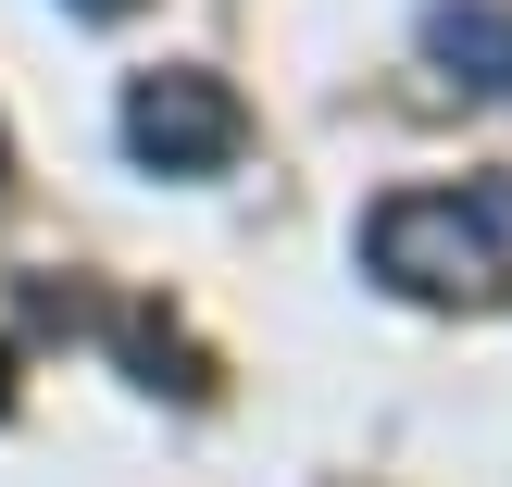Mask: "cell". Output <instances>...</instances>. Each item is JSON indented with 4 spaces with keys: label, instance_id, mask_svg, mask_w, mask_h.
<instances>
[{
    "label": "cell",
    "instance_id": "1",
    "mask_svg": "<svg viewBox=\"0 0 512 487\" xmlns=\"http://www.w3.org/2000/svg\"><path fill=\"white\" fill-rule=\"evenodd\" d=\"M363 263L400 300H500L512 288V175H463V188H400L363 213Z\"/></svg>",
    "mask_w": 512,
    "mask_h": 487
},
{
    "label": "cell",
    "instance_id": "2",
    "mask_svg": "<svg viewBox=\"0 0 512 487\" xmlns=\"http://www.w3.org/2000/svg\"><path fill=\"white\" fill-rule=\"evenodd\" d=\"M238 138H250L238 88L200 75V63H163V75L125 88V150H138L150 175H225V163H238Z\"/></svg>",
    "mask_w": 512,
    "mask_h": 487
},
{
    "label": "cell",
    "instance_id": "3",
    "mask_svg": "<svg viewBox=\"0 0 512 487\" xmlns=\"http://www.w3.org/2000/svg\"><path fill=\"white\" fill-rule=\"evenodd\" d=\"M425 50L450 88H512V0H425Z\"/></svg>",
    "mask_w": 512,
    "mask_h": 487
},
{
    "label": "cell",
    "instance_id": "4",
    "mask_svg": "<svg viewBox=\"0 0 512 487\" xmlns=\"http://www.w3.org/2000/svg\"><path fill=\"white\" fill-rule=\"evenodd\" d=\"M75 13H88V25H113V13H138V0H75Z\"/></svg>",
    "mask_w": 512,
    "mask_h": 487
},
{
    "label": "cell",
    "instance_id": "5",
    "mask_svg": "<svg viewBox=\"0 0 512 487\" xmlns=\"http://www.w3.org/2000/svg\"><path fill=\"white\" fill-rule=\"evenodd\" d=\"M0 413H13V363H0Z\"/></svg>",
    "mask_w": 512,
    "mask_h": 487
}]
</instances>
